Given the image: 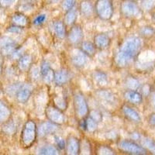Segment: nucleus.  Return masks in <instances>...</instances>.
<instances>
[{
  "label": "nucleus",
  "instance_id": "nucleus-1",
  "mask_svg": "<svg viewBox=\"0 0 155 155\" xmlns=\"http://www.w3.org/2000/svg\"><path fill=\"white\" fill-rule=\"evenodd\" d=\"M141 47L142 41L139 37H130L126 39L115 55L114 61L116 65L120 68L127 67L139 54Z\"/></svg>",
  "mask_w": 155,
  "mask_h": 155
},
{
  "label": "nucleus",
  "instance_id": "nucleus-2",
  "mask_svg": "<svg viewBox=\"0 0 155 155\" xmlns=\"http://www.w3.org/2000/svg\"><path fill=\"white\" fill-rule=\"evenodd\" d=\"M37 135V127L33 120H28L22 130L20 140L24 147H30L35 142Z\"/></svg>",
  "mask_w": 155,
  "mask_h": 155
},
{
  "label": "nucleus",
  "instance_id": "nucleus-3",
  "mask_svg": "<svg viewBox=\"0 0 155 155\" xmlns=\"http://www.w3.org/2000/svg\"><path fill=\"white\" fill-rule=\"evenodd\" d=\"M94 5L95 14L102 20H109L113 17L114 6L112 0H96Z\"/></svg>",
  "mask_w": 155,
  "mask_h": 155
},
{
  "label": "nucleus",
  "instance_id": "nucleus-4",
  "mask_svg": "<svg viewBox=\"0 0 155 155\" xmlns=\"http://www.w3.org/2000/svg\"><path fill=\"white\" fill-rule=\"evenodd\" d=\"M120 12L127 18L138 16L141 12V9L135 0H122L120 6Z\"/></svg>",
  "mask_w": 155,
  "mask_h": 155
},
{
  "label": "nucleus",
  "instance_id": "nucleus-5",
  "mask_svg": "<svg viewBox=\"0 0 155 155\" xmlns=\"http://www.w3.org/2000/svg\"><path fill=\"white\" fill-rule=\"evenodd\" d=\"M118 147L120 150L130 154L143 155L147 154V150L143 146H140L133 140H121L119 143Z\"/></svg>",
  "mask_w": 155,
  "mask_h": 155
},
{
  "label": "nucleus",
  "instance_id": "nucleus-6",
  "mask_svg": "<svg viewBox=\"0 0 155 155\" xmlns=\"http://www.w3.org/2000/svg\"><path fill=\"white\" fill-rule=\"evenodd\" d=\"M74 106L75 113L79 118H84L89 113L88 106L87 104L86 99L83 94L78 92L74 94Z\"/></svg>",
  "mask_w": 155,
  "mask_h": 155
},
{
  "label": "nucleus",
  "instance_id": "nucleus-7",
  "mask_svg": "<svg viewBox=\"0 0 155 155\" xmlns=\"http://www.w3.org/2000/svg\"><path fill=\"white\" fill-rule=\"evenodd\" d=\"M45 114L49 121L58 125H61L65 121V116L62 113L61 109H58L54 105L47 106Z\"/></svg>",
  "mask_w": 155,
  "mask_h": 155
},
{
  "label": "nucleus",
  "instance_id": "nucleus-8",
  "mask_svg": "<svg viewBox=\"0 0 155 155\" xmlns=\"http://www.w3.org/2000/svg\"><path fill=\"white\" fill-rule=\"evenodd\" d=\"M17 48V44L9 37H0V51L1 54L5 56H10Z\"/></svg>",
  "mask_w": 155,
  "mask_h": 155
},
{
  "label": "nucleus",
  "instance_id": "nucleus-9",
  "mask_svg": "<svg viewBox=\"0 0 155 155\" xmlns=\"http://www.w3.org/2000/svg\"><path fill=\"white\" fill-rule=\"evenodd\" d=\"M33 89H34V87L30 83L26 82L22 84L15 95L16 100L20 103H26L31 96Z\"/></svg>",
  "mask_w": 155,
  "mask_h": 155
},
{
  "label": "nucleus",
  "instance_id": "nucleus-10",
  "mask_svg": "<svg viewBox=\"0 0 155 155\" xmlns=\"http://www.w3.org/2000/svg\"><path fill=\"white\" fill-rule=\"evenodd\" d=\"M83 37V30L81 26L74 25L70 29L68 34V41L72 45H78L82 42Z\"/></svg>",
  "mask_w": 155,
  "mask_h": 155
},
{
  "label": "nucleus",
  "instance_id": "nucleus-11",
  "mask_svg": "<svg viewBox=\"0 0 155 155\" xmlns=\"http://www.w3.org/2000/svg\"><path fill=\"white\" fill-rule=\"evenodd\" d=\"M78 10L85 18L92 17L95 13V5L92 0H81L78 5Z\"/></svg>",
  "mask_w": 155,
  "mask_h": 155
},
{
  "label": "nucleus",
  "instance_id": "nucleus-12",
  "mask_svg": "<svg viewBox=\"0 0 155 155\" xmlns=\"http://www.w3.org/2000/svg\"><path fill=\"white\" fill-rule=\"evenodd\" d=\"M80 145L79 140L76 138L75 137L71 136L67 139L65 143L66 153L69 155H76L78 154L80 152Z\"/></svg>",
  "mask_w": 155,
  "mask_h": 155
},
{
  "label": "nucleus",
  "instance_id": "nucleus-13",
  "mask_svg": "<svg viewBox=\"0 0 155 155\" xmlns=\"http://www.w3.org/2000/svg\"><path fill=\"white\" fill-rule=\"evenodd\" d=\"M71 78V74L68 69L62 68L58 71H54V81L58 86H62L68 82Z\"/></svg>",
  "mask_w": 155,
  "mask_h": 155
},
{
  "label": "nucleus",
  "instance_id": "nucleus-14",
  "mask_svg": "<svg viewBox=\"0 0 155 155\" xmlns=\"http://www.w3.org/2000/svg\"><path fill=\"white\" fill-rule=\"evenodd\" d=\"M58 127L59 125L54 124L52 122L45 121L40 124L37 128V134L41 137H44V136L54 134L58 130Z\"/></svg>",
  "mask_w": 155,
  "mask_h": 155
},
{
  "label": "nucleus",
  "instance_id": "nucleus-15",
  "mask_svg": "<svg viewBox=\"0 0 155 155\" xmlns=\"http://www.w3.org/2000/svg\"><path fill=\"white\" fill-rule=\"evenodd\" d=\"M87 56L84 54L81 50H76L73 51L72 54L71 55V61L73 64V65L77 68H81L85 66L87 63Z\"/></svg>",
  "mask_w": 155,
  "mask_h": 155
},
{
  "label": "nucleus",
  "instance_id": "nucleus-16",
  "mask_svg": "<svg viewBox=\"0 0 155 155\" xmlns=\"http://www.w3.org/2000/svg\"><path fill=\"white\" fill-rule=\"evenodd\" d=\"M94 44L97 49L104 50L110 44V38L107 34H99L94 37Z\"/></svg>",
  "mask_w": 155,
  "mask_h": 155
},
{
  "label": "nucleus",
  "instance_id": "nucleus-17",
  "mask_svg": "<svg viewBox=\"0 0 155 155\" xmlns=\"http://www.w3.org/2000/svg\"><path fill=\"white\" fill-rule=\"evenodd\" d=\"M122 110H123L124 116L130 121L134 122V123H140L141 121V117L139 113L130 106L125 105L123 106Z\"/></svg>",
  "mask_w": 155,
  "mask_h": 155
},
{
  "label": "nucleus",
  "instance_id": "nucleus-18",
  "mask_svg": "<svg viewBox=\"0 0 155 155\" xmlns=\"http://www.w3.org/2000/svg\"><path fill=\"white\" fill-rule=\"evenodd\" d=\"M124 98L133 104L138 105L142 102V95L136 90H128L124 93Z\"/></svg>",
  "mask_w": 155,
  "mask_h": 155
},
{
  "label": "nucleus",
  "instance_id": "nucleus-19",
  "mask_svg": "<svg viewBox=\"0 0 155 155\" xmlns=\"http://www.w3.org/2000/svg\"><path fill=\"white\" fill-rule=\"evenodd\" d=\"M53 30L54 34L59 39H64L66 37V25L61 20L53 22Z\"/></svg>",
  "mask_w": 155,
  "mask_h": 155
},
{
  "label": "nucleus",
  "instance_id": "nucleus-20",
  "mask_svg": "<svg viewBox=\"0 0 155 155\" xmlns=\"http://www.w3.org/2000/svg\"><path fill=\"white\" fill-rule=\"evenodd\" d=\"M11 20L13 24L21 27H24L28 23V18L21 12H15L12 16Z\"/></svg>",
  "mask_w": 155,
  "mask_h": 155
},
{
  "label": "nucleus",
  "instance_id": "nucleus-21",
  "mask_svg": "<svg viewBox=\"0 0 155 155\" xmlns=\"http://www.w3.org/2000/svg\"><path fill=\"white\" fill-rule=\"evenodd\" d=\"M32 64V57L30 54H22L18 60V68L19 70L26 71Z\"/></svg>",
  "mask_w": 155,
  "mask_h": 155
},
{
  "label": "nucleus",
  "instance_id": "nucleus-22",
  "mask_svg": "<svg viewBox=\"0 0 155 155\" xmlns=\"http://www.w3.org/2000/svg\"><path fill=\"white\" fill-rule=\"evenodd\" d=\"M96 49L97 48H95V44L89 42V41H83L81 43L80 50L88 57L94 56L95 54Z\"/></svg>",
  "mask_w": 155,
  "mask_h": 155
},
{
  "label": "nucleus",
  "instance_id": "nucleus-23",
  "mask_svg": "<svg viewBox=\"0 0 155 155\" xmlns=\"http://www.w3.org/2000/svg\"><path fill=\"white\" fill-rule=\"evenodd\" d=\"M78 18L77 9H74L67 11L64 18V23L66 26H72L74 24Z\"/></svg>",
  "mask_w": 155,
  "mask_h": 155
},
{
  "label": "nucleus",
  "instance_id": "nucleus-24",
  "mask_svg": "<svg viewBox=\"0 0 155 155\" xmlns=\"http://www.w3.org/2000/svg\"><path fill=\"white\" fill-rule=\"evenodd\" d=\"M10 116V109L2 101L0 100V124L7 121Z\"/></svg>",
  "mask_w": 155,
  "mask_h": 155
},
{
  "label": "nucleus",
  "instance_id": "nucleus-25",
  "mask_svg": "<svg viewBox=\"0 0 155 155\" xmlns=\"http://www.w3.org/2000/svg\"><path fill=\"white\" fill-rule=\"evenodd\" d=\"M37 153L44 155H55L58 154V150L52 145H44L39 149Z\"/></svg>",
  "mask_w": 155,
  "mask_h": 155
},
{
  "label": "nucleus",
  "instance_id": "nucleus-26",
  "mask_svg": "<svg viewBox=\"0 0 155 155\" xmlns=\"http://www.w3.org/2000/svg\"><path fill=\"white\" fill-rule=\"evenodd\" d=\"M93 78L99 85H106L107 83V75L101 71H96L93 73Z\"/></svg>",
  "mask_w": 155,
  "mask_h": 155
},
{
  "label": "nucleus",
  "instance_id": "nucleus-27",
  "mask_svg": "<svg viewBox=\"0 0 155 155\" xmlns=\"http://www.w3.org/2000/svg\"><path fill=\"white\" fill-rule=\"evenodd\" d=\"M16 130V126L15 124V123L12 120H7L5 122V124L3 125L2 127V131H3L5 134H13Z\"/></svg>",
  "mask_w": 155,
  "mask_h": 155
},
{
  "label": "nucleus",
  "instance_id": "nucleus-28",
  "mask_svg": "<svg viewBox=\"0 0 155 155\" xmlns=\"http://www.w3.org/2000/svg\"><path fill=\"white\" fill-rule=\"evenodd\" d=\"M126 85L130 90H137L140 87V82L134 77H128L126 80Z\"/></svg>",
  "mask_w": 155,
  "mask_h": 155
},
{
  "label": "nucleus",
  "instance_id": "nucleus-29",
  "mask_svg": "<svg viewBox=\"0 0 155 155\" xmlns=\"http://www.w3.org/2000/svg\"><path fill=\"white\" fill-rule=\"evenodd\" d=\"M142 144H143V147L145 149H147L148 150H150L152 153L155 154V142L153 140L150 139V138H144L142 140Z\"/></svg>",
  "mask_w": 155,
  "mask_h": 155
},
{
  "label": "nucleus",
  "instance_id": "nucleus-30",
  "mask_svg": "<svg viewBox=\"0 0 155 155\" xmlns=\"http://www.w3.org/2000/svg\"><path fill=\"white\" fill-rule=\"evenodd\" d=\"M140 34H141L142 37H146V38H149V37H151L154 35L155 30L152 27L146 26V27H143L140 29Z\"/></svg>",
  "mask_w": 155,
  "mask_h": 155
},
{
  "label": "nucleus",
  "instance_id": "nucleus-31",
  "mask_svg": "<svg viewBox=\"0 0 155 155\" xmlns=\"http://www.w3.org/2000/svg\"><path fill=\"white\" fill-rule=\"evenodd\" d=\"M155 7V0H141L140 9L143 10L150 11Z\"/></svg>",
  "mask_w": 155,
  "mask_h": 155
},
{
  "label": "nucleus",
  "instance_id": "nucleus-32",
  "mask_svg": "<svg viewBox=\"0 0 155 155\" xmlns=\"http://www.w3.org/2000/svg\"><path fill=\"white\" fill-rule=\"evenodd\" d=\"M76 0H61V8L64 12L74 9L76 5Z\"/></svg>",
  "mask_w": 155,
  "mask_h": 155
},
{
  "label": "nucleus",
  "instance_id": "nucleus-33",
  "mask_svg": "<svg viewBox=\"0 0 155 155\" xmlns=\"http://www.w3.org/2000/svg\"><path fill=\"white\" fill-rule=\"evenodd\" d=\"M98 128V123L91 117L86 119V130L89 132H95Z\"/></svg>",
  "mask_w": 155,
  "mask_h": 155
},
{
  "label": "nucleus",
  "instance_id": "nucleus-34",
  "mask_svg": "<svg viewBox=\"0 0 155 155\" xmlns=\"http://www.w3.org/2000/svg\"><path fill=\"white\" fill-rule=\"evenodd\" d=\"M97 153L98 154H115L114 150L112 149L111 147H109V146H106V145H102L99 146L98 150H97Z\"/></svg>",
  "mask_w": 155,
  "mask_h": 155
},
{
  "label": "nucleus",
  "instance_id": "nucleus-35",
  "mask_svg": "<svg viewBox=\"0 0 155 155\" xmlns=\"http://www.w3.org/2000/svg\"><path fill=\"white\" fill-rule=\"evenodd\" d=\"M22 84L19 82L13 83L12 85H9V86L6 88V92H7L8 95H16V92L18 91L19 88L20 87Z\"/></svg>",
  "mask_w": 155,
  "mask_h": 155
},
{
  "label": "nucleus",
  "instance_id": "nucleus-36",
  "mask_svg": "<svg viewBox=\"0 0 155 155\" xmlns=\"http://www.w3.org/2000/svg\"><path fill=\"white\" fill-rule=\"evenodd\" d=\"M47 15L45 13H41V14L37 15L33 20V24L34 26H41L44 22L46 21Z\"/></svg>",
  "mask_w": 155,
  "mask_h": 155
},
{
  "label": "nucleus",
  "instance_id": "nucleus-37",
  "mask_svg": "<svg viewBox=\"0 0 155 155\" xmlns=\"http://www.w3.org/2000/svg\"><path fill=\"white\" fill-rule=\"evenodd\" d=\"M43 80L46 83H51L52 81H54V71L52 68L50 69L49 71L44 74V76H42Z\"/></svg>",
  "mask_w": 155,
  "mask_h": 155
},
{
  "label": "nucleus",
  "instance_id": "nucleus-38",
  "mask_svg": "<svg viewBox=\"0 0 155 155\" xmlns=\"http://www.w3.org/2000/svg\"><path fill=\"white\" fill-rule=\"evenodd\" d=\"M51 68V65H50V64L48 63V61H43L42 63H41V68H40L41 77L44 76V74L48 72V71H49Z\"/></svg>",
  "mask_w": 155,
  "mask_h": 155
},
{
  "label": "nucleus",
  "instance_id": "nucleus-39",
  "mask_svg": "<svg viewBox=\"0 0 155 155\" xmlns=\"http://www.w3.org/2000/svg\"><path fill=\"white\" fill-rule=\"evenodd\" d=\"M89 116L92 119H93L94 120H95L97 123L102 121V113H101L100 112L97 111V110H92V111L89 113Z\"/></svg>",
  "mask_w": 155,
  "mask_h": 155
},
{
  "label": "nucleus",
  "instance_id": "nucleus-40",
  "mask_svg": "<svg viewBox=\"0 0 155 155\" xmlns=\"http://www.w3.org/2000/svg\"><path fill=\"white\" fill-rule=\"evenodd\" d=\"M54 140L57 146H58V147L59 148L60 150H63V149L65 148L66 142L64 141V140L62 139L61 137H58V136H54Z\"/></svg>",
  "mask_w": 155,
  "mask_h": 155
},
{
  "label": "nucleus",
  "instance_id": "nucleus-41",
  "mask_svg": "<svg viewBox=\"0 0 155 155\" xmlns=\"http://www.w3.org/2000/svg\"><path fill=\"white\" fill-rule=\"evenodd\" d=\"M34 5L32 4V0H25L23 3L20 4V9L23 11H28L33 9Z\"/></svg>",
  "mask_w": 155,
  "mask_h": 155
},
{
  "label": "nucleus",
  "instance_id": "nucleus-42",
  "mask_svg": "<svg viewBox=\"0 0 155 155\" xmlns=\"http://www.w3.org/2000/svg\"><path fill=\"white\" fill-rule=\"evenodd\" d=\"M16 0H0V7L6 9L15 3Z\"/></svg>",
  "mask_w": 155,
  "mask_h": 155
},
{
  "label": "nucleus",
  "instance_id": "nucleus-43",
  "mask_svg": "<svg viewBox=\"0 0 155 155\" xmlns=\"http://www.w3.org/2000/svg\"><path fill=\"white\" fill-rule=\"evenodd\" d=\"M55 101V106L58 108V109H64L66 108V102L64 100V99H61V98H56L54 99Z\"/></svg>",
  "mask_w": 155,
  "mask_h": 155
},
{
  "label": "nucleus",
  "instance_id": "nucleus-44",
  "mask_svg": "<svg viewBox=\"0 0 155 155\" xmlns=\"http://www.w3.org/2000/svg\"><path fill=\"white\" fill-rule=\"evenodd\" d=\"M99 97H101L102 99H106V100H113V95L109 92L107 91H101L99 93Z\"/></svg>",
  "mask_w": 155,
  "mask_h": 155
},
{
  "label": "nucleus",
  "instance_id": "nucleus-45",
  "mask_svg": "<svg viewBox=\"0 0 155 155\" xmlns=\"http://www.w3.org/2000/svg\"><path fill=\"white\" fill-rule=\"evenodd\" d=\"M23 27H19V26H16V25L12 24V26L9 27L7 28V31L9 33H14V34H19L23 30Z\"/></svg>",
  "mask_w": 155,
  "mask_h": 155
},
{
  "label": "nucleus",
  "instance_id": "nucleus-46",
  "mask_svg": "<svg viewBox=\"0 0 155 155\" xmlns=\"http://www.w3.org/2000/svg\"><path fill=\"white\" fill-rule=\"evenodd\" d=\"M150 105L153 110H155V92H153L150 95Z\"/></svg>",
  "mask_w": 155,
  "mask_h": 155
},
{
  "label": "nucleus",
  "instance_id": "nucleus-47",
  "mask_svg": "<svg viewBox=\"0 0 155 155\" xmlns=\"http://www.w3.org/2000/svg\"><path fill=\"white\" fill-rule=\"evenodd\" d=\"M130 136L131 138L133 140H139L140 138V135L138 133H133V134H131Z\"/></svg>",
  "mask_w": 155,
  "mask_h": 155
},
{
  "label": "nucleus",
  "instance_id": "nucleus-48",
  "mask_svg": "<svg viewBox=\"0 0 155 155\" xmlns=\"http://www.w3.org/2000/svg\"><path fill=\"white\" fill-rule=\"evenodd\" d=\"M149 124L151 126H155V114H152L149 118Z\"/></svg>",
  "mask_w": 155,
  "mask_h": 155
},
{
  "label": "nucleus",
  "instance_id": "nucleus-49",
  "mask_svg": "<svg viewBox=\"0 0 155 155\" xmlns=\"http://www.w3.org/2000/svg\"><path fill=\"white\" fill-rule=\"evenodd\" d=\"M2 64H3V55L0 53V74L2 71Z\"/></svg>",
  "mask_w": 155,
  "mask_h": 155
},
{
  "label": "nucleus",
  "instance_id": "nucleus-50",
  "mask_svg": "<svg viewBox=\"0 0 155 155\" xmlns=\"http://www.w3.org/2000/svg\"><path fill=\"white\" fill-rule=\"evenodd\" d=\"M80 126H81V129H82L83 130H86V119L81 120Z\"/></svg>",
  "mask_w": 155,
  "mask_h": 155
},
{
  "label": "nucleus",
  "instance_id": "nucleus-51",
  "mask_svg": "<svg viewBox=\"0 0 155 155\" xmlns=\"http://www.w3.org/2000/svg\"><path fill=\"white\" fill-rule=\"evenodd\" d=\"M60 1H61V0H48V2H49L51 4L58 3V2H59Z\"/></svg>",
  "mask_w": 155,
  "mask_h": 155
},
{
  "label": "nucleus",
  "instance_id": "nucleus-52",
  "mask_svg": "<svg viewBox=\"0 0 155 155\" xmlns=\"http://www.w3.org/2000/svg\"><path fill=\"white\" fill-rule=\"evenodd\" d=\"M153 19L155 20V13H154V15H153Z\"/></svg>",
  "mask_w": 155,
  "mask_h": 155
},
{
  "label": "nucleus",
  "instance_id": "nucleus-53",
  "mask_svg": "<svg viewBox=\"0 0 155 155\" xmlns=\"http://www.w3.org/2000/svg\"><path fill=\"white\" fill-rule=\"evenodd\" d=\"M135 1H136V0H135Z\"/></svg>",
  "mask_w": 155,
  "mask_h": 155
}]
</instances>
